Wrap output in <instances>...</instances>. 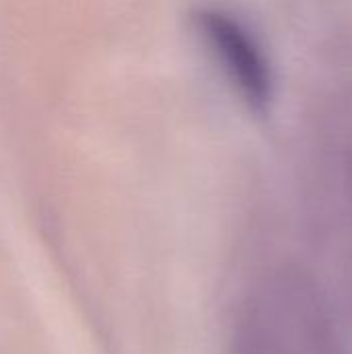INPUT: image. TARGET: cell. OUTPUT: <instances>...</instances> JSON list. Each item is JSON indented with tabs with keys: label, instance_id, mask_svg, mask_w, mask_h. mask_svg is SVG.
I'll return each instance as SVG.
<instances>
[{
	"label": "cell",
	"instance_id": "6da1fadb",
	"mask_svg": "<svg viewBox=\"0 0 352 354\" xmlns=\"http://www.w3.org/2000/svg\"><path fill=\"white\" fill-rule=\"evenodd\" d=\"M232 354H346L315 286L280 274L249 297Z\"/></svg>",
	"mask_w": 352,
	"mask_h": 354
},
{
	"label": "cell",
	"instance_id": "7a4b0ae2",
	"mask_svg": "<svg viewBox=\"0 0 352 354\" xmlns=\"http://www.w3.org/2000/svg\"><path fill=\"white\" fill-rule=\"evenodd\" d=\"M197 29L222 64L241 97L255 112H266L274 100V79L255 37L232 15L203 8L195 17Z\"/></svg>",
	"mask_w": 352,
	"mask_h": 354
}]
</instances>
